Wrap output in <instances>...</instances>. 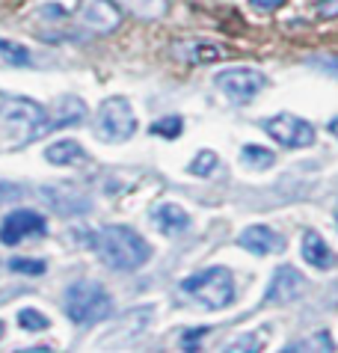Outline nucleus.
I'll return each mask as SVG.
<instances>
[{"mask_svg": "<svg viewBox=\"0 0 338 353\" xmlns=\"http://www.w3.org/2000/svg\"><path fill=\"white\" fill-rule=\"evenodd\" d=\"M45 232H48V223L42 214L21 208V211H12L3 220V225H0V241H3L6 247H15L18 241L33 238V234H45Z\"/></svg>", "mask_w": 338, "mask_h": 353, "instance_id": "nucleus-9", "label": "nucleus"}, {"mask_svg": "<svg viewBox=\"0 0 338 353\" xmlns=\"http://www.w3.org/2000/svg\"><path fill=\"white\" fill-rule=\"evenodd\" d=\"M330 134H332V137H338V119H332V122H330Z\"/></svg>", "mask_w": 338, "mask_h": 353, "instance_id": "nucleus-32", "label": "nucleus"}, {"mask_svg": "<svg viewBox=\"0 0 338 353\" xmlns=\"http://www.w3.org/2000/svg\"><path fill=\"white\" fill-rule=\"evenodd\" d=\"M335 223H338V208H335Z\"/></svg>", "mask_w": 338, "mask_h": 353, "instance_id": "nucleus-34", "label": "nucleus"}, {"mask_svg": "<svg viewBox=\"0 0 338 353\" xmlns=\"http://www.w3.org/2000/svg\"><path fill=\"white\" fill-rule=\"evenodd\" d=\"M21 193H24L21 184L0 181V202H15V199H21Z\"/></svg>", "mask_w": 338, "mask_h": 353, "instance_id": "nucleus-27", "label": "nucleus"}, {"mask_svg": "<svg viewBox=\"0 0 338 353\" xmlns=\"http://www.w3.org/2000/svg\"><path fill=\"white\" fill-rule=\"evenodd\" d=\"M303 259L306 264H312L315 270H332L338 264V256L326 247V241L317 232H303Z\"/></svg>", "mask_w": 338, "mask_h": 353, "instance_id": "nucleus-15", "label": "nucleus"}, {"mask_svg": "<svg viewBox=\"0 0 338 353\" xmlns=\"http://www.w3.org/2000/svg\"><path fill=\"white\" fill-rule=\"evenodd\" d=\"M128 12L137 18H146V21H155V18H163L169 12V0H119Z\"/></svg>", "mask_w": 338, "mask_h": 353, "instance_id": "nucleus-18", "label": "nucleus"}, {"mask_svg": "<svg viewBox=\"0 0 338 353\" xmlns=\"http://www.w3.org/2000/svg\"><path fill=\"white\" fill-rule=\"evenodd\" d=\"M237 243L252 252V256H273V252H282L285 241L279 232H273L270 225H250V229L241 232V238H237Z\"/></svg>", "mask_w": 338, "mask_h": 353, "instance_id": "nucleus-13", "label": "nucleus"}, {"mask_svg": "<svg viewBox=\"0 0 338 353\" xmlns=\"http://www.w3.org/2000/svg\"><path fill=\"white\" fill-rule=\"evenodd\" d=\"M303 288H306L303 273L297 268H291V264H282V268H276L270 285H267V291H264V303H270V306L294 303L303 294Z\"/></svg>", "mask_w": 338, "mask_h": 353, "instance_id": "nucleus-10", "label": "nucleus"}, {"mask_svg": "<svg viewBox=\"0 0 338 353\" xmlns=\"http://www.w3.org/2000/svg\"><path fill=\"white\" fill-rule=\"evenodd\" d=\"M0 122L12 134H18V143H33L42 134L51 131V113L39 101L24 95H6L0 107Z\"/></svg>", "mask_w": 338, "mask_h": 353, "instance_id": "nucleus-2", "label": "nucleus"}, {"mask_svg": "<svg viewBox=\"0 0 338 353\" xmlns=\"http://www.w3.org/2000/svg\"><path fill=\"white\" fill-rule=\"evenodd\" d=\"M217 166H220V158H217V152H211V149H202L193 158V163H190V172L193 175H199V179H208Z\"/></svg>", "mask_w": 338, "mask_h": 353, "instance_id": "nucleus-22", "label": "nucleus"}, {"mask_svg": "<svg viewBox=\"0 0 338 353\" xmlns=\"http://www.w3.org/2000/svg\"><path fill=\"white\" fill-rule=\"evenodd\" d=\"M48 264L42 259H12L9 261V270L12 273H24V276H42Z\"/></svg>", "mask_w": 338, "mask_h": 353, "instance_id": "nucleus-24", "label": "nucleus"}, {"mask_svg": "<svg viewBox=\"0 0 338 353\" xmlns=\"http://www.w3.org/2000/svg\"><path fill=\"white\" fill-rule=\"evenodd\" d=\"M317 15L321 18H338V0H317Z\"/></svg>", "mask_w": 338, "mask_h": 353, "instance_id": "nucleus-28", "label": "nucleus"}, {"mask_svg": "<svg viewBox=\"0 0 338 353\" xmlns=\"http://www.w3.org/2000/svg\"><path fill=\"white\" fill-rule=\"evenodd\" d=\"M0 60L9 65H30V51L18 42H9V39H0Z\"/></svg>", "mask_w": 338, "mask_h": 353, "instance_id": "nucleus-21", "label": "nucleus"}, {"mask_svg": "<svg viewBox=\"0 0 338 353\" xmlns=\"http://www.w3.org/2000/svg\"><path fill=\"white\" fill-rule=\"evenodd\" d=\"M175 60L181 63H193V65H202V63H217L223 60L226 51L214 42H205V39H178V42L169 45Z\"/></svg>", "mask_w": 338, "mask_h": 353, "instance_id": "nucleus-12", "label": "nucleus"}, {"mask_svg": "<svg viewBox=\"0 0 338 353\" xmlns=\"http://www.w3.org/2000/svg\"><path fill=\"white\" fill-rule=\"evenodd\" d=\"M152 223L163 234H181V232L190 229V214L175 202H161L152 208Z\"/></svg>", "mask_w": 338, "mask_h": 353, "instance_id": "nucleus-14", "label": "nucleus"}, {"mask_svg": "<svg viewBox=\"0 0 338 353\" xmlns=\"http://www.w3.org/2000/svg\"><path fill=\"white\" fill-rule=\"evenodd\" d=\"M83 116H86V107H83L81 98H72V95L59 98V104L54 107V116H51V131H57V128H68V125L81 122Z\"/></svg>", "mask_w": 338, "mask_h": 353, "instance_id": "nucleus-17", "label": "nucleus"}, {"mask_svg": "<svg viewBox=\"0 0 338 353\" xmlns=\"http://www.w3.org/2000/svg\"><path fill=\"white\" fill-rule=\"evenodd\" d=\"M309 65L315 68V72H324L338 81V54H321V57H312Z\"/></svg>", "mask_w": 338, "mask_h": 353, "instance_id": "nucleus-26", "label": "nucleus"}, {"mask_svg": "<svg viewBox=\"0 0 338 353\" xmlns=\"http://www.w3.org/2000/svg\"><path fill=\"white\" fill-rule=\"evenodd\" d=\"M237 341V345H228L226 350H258V347H261V345H255V336H241V339H235Z\"/></svg>", "mask_w": 338, "mask_h": 353, "instance_id": "nucleus-29", "label": "nucleus"}, {"mask_svg": "<svg viewBox=\"0 0 338 353\" xmlns=\"http://www.w3.org/2000/svg\"><path fill=\"white\" fill-rule=\"evenodd\" d=\"M92 252L110 270H137L152 259L148 241L140 238L131 225H101L92 232Z\"/></svg>", "mask_w": 338, "mask_h": 353, "instance_id": "nucleus-1", "label": "nucleus"}, {"mask_svg": "<svg viewBox=\"0 0 338 353\" xmlns=\"http://www.w3.org/2000/svg\"><path fill=\"white\" fill-rule=\"evenodd\" d=\"M241 161L250 166V170H270L276 163V154L264 145H243L241 149Z\"/></svg>", "mask_w": 338, "mask_h": 353, "instance_id": "nucleus-20", "label": "nucleus"}, {"mask_svg": "<svg viewBox=\"0 0 338 353\" xmlns=\"http://www.w3.org/2000/svg\"><path fill=\"white\" fill-rule=\"evenodd\" d=\"M3 332H6V327H3V321H0V341H3Z\"/></svg>", "mask_w": 338, "mask_h": 353, "instance_id": "nucleus-33", "label": "nucleus"}, {"mask_svg": "<svg viewBox=\"0 0 338 353\" xmlns=\"http://www.w3.org/2000/svg\"><path fill=\"white\" fill-rule=\"evenodd\" d=\"M77 21L95 33H113L119 21H122V15H119V9L110 0H81V6H77Z\"/></svg>", "mask_w": 338, "mask_h": 353, "instance_id": "nucleus-11", "label": "nucleus"}, {"mask_svg": "<svg viewBox=\"0 0 338 353\" xmlns=\"http://www.w3.org/2000/svg\"><path fill=\"white\" fill-rule=\"evenodd\" d=\"M45 161L54 163V166H74V163L86 161V152H83V145L74 143V140H57V143L48 145Z\"/></svg>", "mask_w": 338, "mask_h": 353, "instance_id": "nucleus-16", "label": "nucleus"}, {"mask_svg": "<svg viewBox=\"0 0 338 353\" xmlns=\"http://www.w3.org/2000/svg\"><path fill=\"white\" fill-rule=\"evenodd\" d=\"M181 128H184L181 116H169V119H157V122L152 125V134H155V137H169V140H175V137H181Z\"/></svg>", "mask_w": 338, "mask_h": 353, "instance_id": "nucleus-25", "label": "nucleus"}, {"mask_svg": "<svg viewBox=\"0 0 338 353\" xmlns=\"http://www.w3.org/2000/svg\"><path fill=\"white\" fill-rule=\"evenodd\" d=\"M315 350H321V353L335 350V341L330 339V332H317L312 339H300V341H294V345L282 347V353H315Z\"/></svg>", "mask_w": 338, "mask_h": 353, "instance_id": "nucleus-19", "label": "nucleus"}, {"mask_svg": "<svg viewBox=\"0 0 338 353\" xmlns=\"http://www.w3.org/2000/svg\"><path fill=\"white\" fill-rule=\"evenodd\" d=\"M205 332H208L205 327H202V330H196V332H184V345H181V347H184V350H190V347H196V345H199V341H196V339H202V336H205Z\"/></svg>", "mask_w": 338, "mask_h": 353, "instance_id": "nucleus-30", "label": "nucleus"}, {"mask_svg": "<svg viewBox=\"0 0 338 353\" xmlns=\"http://www.w3.org/2000/svg\"><path fill=\"white\" fill-rule=\"evenodd\" d=\"M181 291L205 309H226L235 300V279L226 268H205L181 282Z\"/></svg>", "mask_w": 338, "mask_h": 353, "instance_id": "nucleus-4", "label": "nucleus"}, {"mask_svg": "<svg viewBox=\"0 0 338 353\" xmlns=\"http://www.w3.org/2000/svg\"><path fill=\"white\" fill-rule=\"evenodd\" d=\"M18 323H21L24 330H30V332H42V330H48V323L51 321H48L39 309H21L18 312Z\"/></svg>", "mask_w": 338, "mask_h": 353, "instance_id": "nucleus-23", "label": "nucleus"}, {"mask_svg": "<svg viewBox=\"0 0 338 353\" xmlns=\"http://www.w3.org/2000/svg\"><path fill=\"white\" fill-rule=\"evenodd\" d=\"M42 193V199L51 205V211L63 214V217H74V214H86L92 208V202H89V196L83 190L72 188V184H42L39 188Z\"/></svg>", "mask_w": 338, "mask_h": 353, "instance_id": "nucleus-8", "label": "nucleus"}, {"mask_svg": "<svg viewBox=\"0 0 338 353\" xmlns=\"http://www.w3.org/2000/svg\"><path fill=\"white\" fill-rule=\"evenodd\" d=\"M250 3H252L255 9H264V12H270V9H279L285 0H250Z\"/></svg>", "mask_w": 338, "mask_h": 353, "instance_id": "nucleus-31", "label": "nucleus"}, {"mask_svg": "<svg viewBox=\"0 0 338 353\" xmlns=\"http://www.w3.org/2000/svg\"><path fill=\"white\" fill-rule=\"evenodd\" d=\"M137 131V116L134 107L125 98H107L98 107V119H95V134L107 143H125L131 140Z\"/></svg>", "mask_w": 338, "mask_h": 353, "instance_id": "nucleus-6", "label": "nucleus"}, {"mask_svg": "<svg viewBox=\"0 0 338 353\" xmlns=\"http://www.w3.org/2000/svg\"><path fill=\"white\" fill-rule=\"evenodd\" d=\"M214 83L232 104L243 107L267 86V74L258 72V68H250V65H235V68H223V72H217Z\"/></svg>", "mask_w": 338, "mask_h": 353, "instance_id": "nucleus-5", "label": "nucleus"}, {"mask_svg": "<svg viewBox=\"0 0 338 353\" xmlns=\"http://www.w3.org/2000/svg\"><path fill=\"white\" fill-rule=\"evenodd\" d=\"M261 128L279 145H288V149H306V145L315 143L312 122H306L294 113H276V116H270V119H264Z\"/></svg>", "mask_w": 338, "mask_h": 353, "instance_id": "nucleus-7", "label": "nucleus"}, {"mask_svg": "<svg viewBox=\"0 0 338 353\" xmlns=\"http://www.w3.org/2000/svg\"><path fill=\"white\" fill-rule=\"evenodd\" d=\"M113 312V300L98 282H74L66 291V315L77 327H92V323L110 318Z\"/></svg>", "mask_w": 338, "mask_h": 353, "instance_id": "nucleus-3", "label": "nucleus"}]
</instances>
